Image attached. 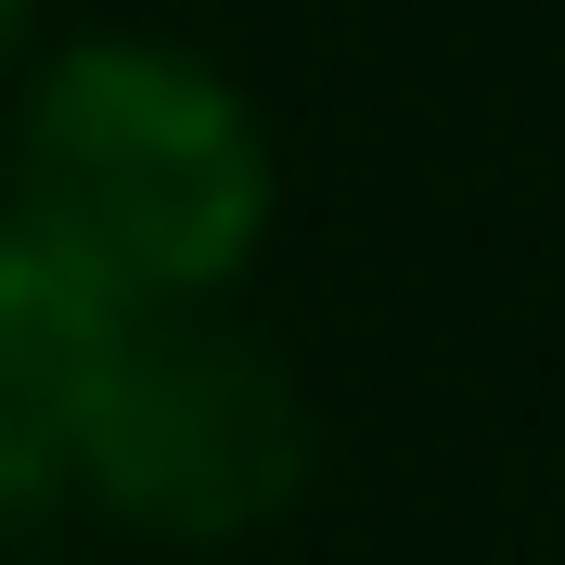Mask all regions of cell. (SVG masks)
<instances>
[{"instance_id": "obj_1", "label": "cell", "mask_w": 565, "mask_h": 565, "mask_svg": "<svg viewBox=\"0 0 565 565\" xmlns=\"http://www.w3.org/2000/svg\"><path fill=\"white\" fill-rule=\"evenodd\" d=\"M39 245L116 309H232L270 257L282 154L245 77L154 26L39 39L13 77V193Z\"/></svg>"}, {"instance_id": "obj_3", "label": "cell", "mask_w": 565, "mask_h": 565, "mask_svg": "<svg viewBox=\"0 0 565 565\" xmlns=\"http://www.w3.org/2000/svg\"><path fill=\"white\" fill-rule=\"evenodd\" d=\"M104 321H116V296H90L0 206V553L77 501V398H90Z\"/></svg>"}, {"instance_id": "obj_2", "label": "cell", "mask_w": 565, "mask_h": 565, "mask_svg": "<svg viewBox=\"0 0 565 565\" xmlns=\"http://www.w3.org/2000/svg\"><path fill=\"white\" fill-rule=\"evenodd\" d=\"M321 424L245 309H116L77 398V501L168 553H232L309 501Z\"/></svg>"}, {"instance_id": "obj_4", "label": "cell", "mask_w": 565, "mask_h": 565, "mask_svg": "<svg viewBox=\"0 0 565 565\" xmlns=\"http://www.w3.org/2000/svg\"><path fill=\"white\" fill-rule=\"evenodd\" d=\"M39 26H52V0H0V77L39 65Z\"/></svg>"}]
</instances>
